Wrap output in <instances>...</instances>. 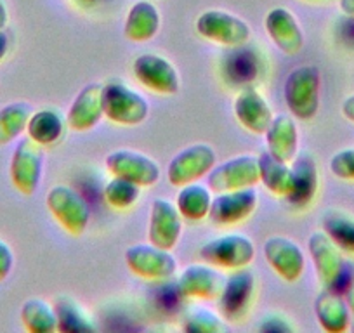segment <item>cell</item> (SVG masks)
Instances as JSON below:
<instances>
[{
    "mask_svg": "<svg viewBox=\"0 0 354 333\" xmlns=\"http://www.w3.org/2000/svg\"><path fill=\"white\" fill-rule=\"evenodd\" d=\"M255 280L248 269H234L231 276L224 281L223 292L219 295L221 316L224 319L238 321L247 314L254 298Z\"/></svg>",
    "mask_w": 354,
    "mask_h": 333,
    "instance_id": "obj_15",
    "label": "cell"
},
{
    "mask_svg": "<svg viewBox=\"0 0 354 333\" xmlns=\"http://www.w3.org/2000/svg\"><path fill=\"white\" fill-rule=\"evenodd\" d=\"M183 233V216L172 202L156 198L151 205L148 224L149 243L163 250H174Z\"/></svg>",
    "mask_w": 354,
    "mask_h": 333,
    "instance_id": "obj_16",
    "label": "cell"
},
{
    "mask_svg": "<svg viewBox=\"0 0 354 333\" xmlns=\"http://www.w3.org/2000/svg\"><path fill=\"white\" fill-rule=\"evenodd\" d=\"M339 8L347 18L354 19V0H339Z\"/></svg>",
    "mask_w": 354,
    "mask_h": 333,
    "instance_id": "obj_40",
    "label": "cell"
},
{
    "mask_svg": "<svg viewBox=\"0 0 354 333\" xmlns=\"http://www.w3.org/2000/svg\"><path fill=\"white\" fill-rule=\"evenodd\" d=\"M308 250L323 288L335 292H342V288H347V283H344V278H347V269L342 252L326 236L325 231H316L309 236Z\"/></svg>",
    "mask_w": 354,
    "mask_h": 333,
    "instance_id": "obj_3",
    "label": "cell"
},
{
    "mask_svg": "<svg viewBox=\"0 0 354 333\" xmlns=\"http://www.w3.org/2000/svg\"><path fill=\"white\" fill-rule=\"evenodd\" d=\"M323 231L337 245L342 254L354 256V217L339 209H332L323 216Z\"/></svg>",
    "mask_w": 354,
    "mask_h": 333,
    "instance_id": "obj_28",
    "label": "cell"
},
{
    "mask_svg": "<svg viewBox=\"0 0 354 333\" xmlns=\"http://www.w3.org/2000/svg\"><path fill=\"white\" fill-rule=\"evenodd\" d=\"M141 196V186L122 178H113L104 188V200L117 210L131 209Z\"/></svg>",
    "mask_w": 354,
    "mask_h": 333,
    "instance_id": "obj_32",
    "label": "cell"
},
{
    "mask_svg": "<svg viewBox=\"0 0 354 333\" xmlns=\"http://www.w3.org/2000/svg\"><path fill=\"white\" fill-rule=\"evenodd\" d=\"M183 328L188 333H219L226 332L223 316L209 311V309H193L185 318Z\"/></svg>",
    "mask_w": 354,
    "mask_h": 333,
    "instance_id": "obj_33",
    "label": "cell"
},
{
    "mask_svg": "<svg viewBox=\"0 0 354 333\" xmlns=\"http://www.w3.org/2000/svg\"><path fill=\"white\" fill-rule=\"evenodd\" d=\"M103 117V84L93 82L75 96L66 113V125L75 132H87L96 127Z\"/></svg>",
    "mask_w": 354,
    "mask_h": 333,
    "instance_id": "obj_17",
    "label": "cell"
},
{
    "mask_svg": "<svg viewBox=\"0 0 354 333\" xmlns=\"http://www.w3.org/2000/svg\"><path fill=\"white\" fill-rule=\"evenodd\" d=\"M261 332H294V325H290L287 318L280 314H268L264 318V321L259 323L257 326Z\"/></svg>",
    "mask_w": 354,
    "mask_h": 333,
    "instance_id": "obj_35",
    "label": "cell"
},
{
    "mask_svg": "<svg viewBox=\"0 0 354 333\" xmlns=\"http://www.w3.org/2000/svg\"><path fill=\"white\" fill-rule=\"evenodd\" d=\"M160 30V12L155 4L141 0L134 4L125 19L124 35L131 42H148Z\"/></svg>",
    "mask_w": 354,
    "mask_h": 333,
    "instance_id": "obj_25",
    "label": "cell"
},
{
    "mask_svg": "<svg viewBox=\"0 0 354 333\" xmlns=\"http://www.w3.org/2000/svg\"><path fill=\"white\" fill-rule=\"evenodd\" d=\"M234 117L243 129L252 134H264L273 122L271 106L261 93L254 87H245L234 99Z\"/></svg>",
    "mask_w": 354,
    "mask_h": 333,
    "instance_id": "obj_20",
    "label": "cell"
},
{
    "mask_svg": "<svg viewBox=\"0 0 354 333\" xmlns=\"http://www.w3.org/2000/svg\"><path fill=\"white\" fill-rule=\"evenodd\" d=\"M264 28L270 35L271 42L287 56H295L304 47V33L301 25L288 9H271L264 19Z\"/></svg>",
    "mask_w": 354,
    "mask_h": 333,
    "instance_id": "obj_19",
    "label": "cell"
},
{
    "mask_svg": "<svg viewBox=\"0 0 354 333\" xmlns=\"http://www.w3.org/2000/svg\"><path fill=\"white\" fill-rule=\"evenodd\" d=\"M292 174H294V191H292L288 202L295 207H306L311 203L318 191V169L313 155L301 153L294 158L292 165Z\"/></svg>",
    "mask_w": 354,
    "mask_h": 333,
    "instance_id": "obj_24",
    "label": "cell"
},
{
    "mask_svg": "<svg viewBox=\"0 0 354 333\" xmlns=\"http://www.w3.org/2000/svg\"><path fill=\"white\" fill-rule=\"evenodd\" d=\"M259 203L257 191L252 188L217 193L212 198L209 219L216 226H233L247 220L255 212Z\"/></svg>",
    "mask_w": 354,
    "mask_h": 333,
    "instance_id": "obj_14",
    "label": "cell"
},
{
    "mask_svg": "<svg viewBox=\"0 0 354 333\" xmlns=\"http://www.w3.org/2000/svg\"><path fill=\"white\" fill-rule=\"evenodd\" d=\"M264 259L271 269L288 283H295L302 276L306 267L304 254L294 240L287 236H271L262 247Z\"/></svg>",
    "mask_w": 354,
    "mask_h": 333,
    "instance_id": "obj_13",
    "label": "cell"
},
{
    "mask_svg": "<svg viewBox=\"0 0 354 333\" xmlns=\"http://www.w3.org/2000/svg\"><path fill=\"white\" fill-rule=\"evenodd\" d=\"M196 32L205 40L226 47H241L250 40L252 30L247 21L231 12L210 9L196 18Z\"/></svg>",
    "mask_w": 354,
    "mask_h": 333,
    "instance_id": "obj_8",
    "label": "cell"
},
{
    "mask_svg": "<svg viewBox=\"0 0 354 333\" xmlns=\"http://www.w3.org/2000/svg\"><path fill=\"white\" fill-rule=\"evenodd\" d=\"M259 171H261V182L271 195L278 198H290L294 191V174L292 166L281 160L274 158L268 149L257 156Z\"/></svg>",
    "mask_w": 354,
    "mask_h": 333,
    "instance_id": "obj_23",
    "label": "cell"
},
{
    "mask_svg": "<svg viewBox=\"0 0 354 333\" xmlns=\"http://www.w3.org/2000/svg\"><path fill=\"white\" fill-rule=\"evenodd\" d=\"M346 302H347V307H349V316H351V326L349 328L354 332V280L347 285L346 288Z\"/></svg>",
    "mask_w": 354,
    "mask_h": 333,
    "instance_id": "obj_37",
    "label": "cell"
},
{
    "mask_svg": "<svg viewBox=\"0 0 354 333\" xmlns=\"http://www.w3.org/2000/svg\"><path fill=\"white\" fill-rule=\"evenodd\" d=\"M44 146L37 144L30 137L21 139L16 144L11 156L9 174L11 182L21 195L32 196L39 189L44 174Z\"/></svg>",
    "mask_w": 354,
    "mask_h": 333,
    "instance_id": "obj_7",
    "label": "cell"
},
{
    "mask_svg": "<svg viewBox=\"0 0 354 333\" xmlns=\"http://www.w3.org/2000/svg\"><path fill=\"white\" fill-rule=\"evenodd\" d=\"M330 172L342 181H354V146L340 149L330 158Z\"/></svg>",
    "mask_w": 354,
    "mask_h": 333,
    "instance_id": "obj_34",
    "label": "cell"
},
{
    "mask_svg": "<svg viewBox=\"0 0 354 333\" xmlns=\"http://www.w3.org/2000/svg\"><path fill=\"white\" fill-rule=\"evenodd\" d=\"M104 117L117 125H141L149 115V103L120 80L103 84Z\"/></svg>",
    "mask_w": 354,
    "mask_h": 333,
    "instance_id": "obj_2",
    "label": "cell"
},
{
    "mask_svg": "<svg viewBox=\"0 0 354 333\" xmlns=\"http://www.w3.org/2000/svg\"><path fill=\"white\" fill-rule=\"evenodd\" d=\"M85 2H91V0H85Z\"/></svg>",
    "mask_w": 354,
    "mask_h": 333,
    "instance_id": "obj_42",
    "label": "cell"
},
{
    "mask_svg": "<svg viewBox=\"0 0 354 333\" xmlns=\"http://www.w3.org/2000/svg\"><path fill=\"white\" fill-rule=\"evenodd\" d=\"M64 127H66V120L63 115L54 108H46V110L33 111L26 125V134L37 144L47 148V146L56 144L63 137Z\"/></svg>",
    "mask_w": 354,
    "mask_h": 333,
    "instance_id": "obj_26",
    "label": "cell"
},
{
    "mask_svg": "<svg viewBox=\"0 0 354 333\" xmlns=\"http://www.w3.org/2000/svg\"><path fill=\"white\" fill-rule=\"evenodd\" d=\"M57 316V332L78 333L96 330L93 318L71 297H59L54 304Z\"/></svg>",
    "mask_w": 354,
    "mask_h": 333,
    "instance_id": "obj_31",
    "label": "cell"
},
{
    "mask_svg": "<svg viewBox=\"0 0 354 333\" xmlns=\"http://www.w3.org/2000/svg\"><path fill=\"white\" fill-rule=\"evenodd\" d=\"M322 73L315 64L295 68L285 80L283 96L288 111L297 120H311L319 110Z\"/></svg>",
    "mask_w": 354,
    "mask_h": 333,
    "instance_id": "obj_1",
    "label": "cell"
},
{
    "mask_svg": "<svg viewBox=\"0 0 354 333\" xmlns=\"http://www.w3.org/2000/svg\"><path fill=\"white\" fill-rule=\"evenodd\" d=\"M315 312L319 326L328 333H344L351 326L349 307L340 292L325 288L316 297Z\"/></svg>",
    "mask_w": 354,
    "mask_h": 333,
    "instance_id": "obj_22",
    "label": "cell"
},
{
    "mask_svg": "<svg viewBox=\"0 0 354 333\" xmlns=\"http://www.w3.org/2000/svg\"><path fill=\"white\" fill-rule=\"evenodd\" d=\"M125 264L142 280L165 281L177 271V259L172 250H163L151 243L132 245L125 250Z\"/></svg>",
    "mask_w": 354,
    "mask_h": 333,
    "instance_id": "obj_10",
    "label": "cell"
},
{
    "mask_svg": "<svg viewBox=\"0 0 354 333\" xmlns=\"http://www.w3.org/2000/svg\"><path fill=\"white\" fill-rule=\"evenodd\" d=\"M210 205H212L210 188L198 184V182L183 186L179 195H177V210L183 216V219H188L192 222H198V220L209 217Z\"/></svg>",
    "mask_w": 354,
    "mask_h": 333,
    "instance_id": "obj_27",
    "label": "cell"
},
{
    "mask_svg": "<svg viewBox=\"0 0 354 333\" xmlns=\"http://www.w3.org/2000/svg\"><path fill=\"white\" fill-rule=\"evenodd\" d=\"M226 278L210 264H192L177 280V292L188 298L212 301L219 298Z\"/></svg>",
    "mask_w": 354,
    "mask_h": 333,
    "instance_id": "obj_18",
    "label": "cell"
},
{
    "mask_svg": "<svg viewBox=\"0 0 354 333\" xmlns=\"http://www.w3.org/2000/svg\"><path fill=\"white\" fill-rule=\"evenodd\" d=\"M46 205L50 216L71 236H80L87 229L88 220H91V209L84 196L78 195L70 186L57 184L50 188L46 196Z\"/></svg>",
    "mask_w": 354,
    "mask_h": 333,
    "instance_id": "obj_4",
    "label": "cell"
},
{
    "mask_svg": "<svg viewBox=\"0 0 354 333\" xmlns=\"http://www.w3.org/2000/svg\"><path fill=\"white\" fill-rule=\"evenodd\" d=\"M342 115L354 124V94L347 96L342 103Z\"/></svg>",
    "mask_w": 354,
    "mask_h": 333,
    "instance_id": "obj_38",
    "label": "cell"
},
{
    "mask_svg": "<svg viewBox=\"0 0 354 333\" xmlns=\"http://www.w3.org/2000/svg\"><path fill=\"white\" fill-rule=\"evenodd\" d=\"M217 163L216 149L205 142H196L177 153L167 166V179L174 188H183L186 184L205 178Z\"/></svg>",
    "mask_w": 354,
    "mask_h": 333,
    "instance_id": "obj_6",
    "label": "cell"
},
{
    "mask_svg": "<svg viewBox=\"0 0 354 333\" xmlns=\"http://www.w3.org/2000/svg\"><path fill=\"white\" fill-rule=\"evenodd\" d=\"M104 165L113 178L127 179L141 188L155 186L162 175L155 160L134 149H115L106 156Z\"/></svg>",
    "mask_w": 354,
    "mask_h": 333,
    "instance_id": "obj_11",
    "label": "cell"
},
{
    "mask_svg": "<svg viewBox=\"0 0 354 333\" xmlns=\"http://www.w3.org/2000/svg\"><path fill=\"white\" fill-rule=\"evenodd\" d=\"M266 135L268 151L285 163L294 162L299 153V129L292 115H278L273 118Z\"/></svg>",
    "mask_w": 354,
    "mask_h": 333,
    "instance_id": "obj_21",
    "label": "cell"
},
{
    "mask_svg": "<svg viewBox=\"0 0 354 333\" xmlns=\"http://www.w3.org/2000/svg\"><path fill=\"white\" fill-rule=\"evenodd\" d=\"M32 113V104L25 101H16L0 108V146L11 144L23 132H26Z\"/></svg>",
    "mask_w": 354,
    "mask_h": 333,
    "instance_id": "obj_29",
    "label": "cell"
},
{
    "mask_svg": "<svg viewBox=\"0 0 354 333\" xmlns=\"http://www.w3.org/2000/svg\"><path fill=\"white\" fill-rule=\"evenodd\" d=\"M261 182L259 158L254 155H238L214 166L207 174V186L214 193L252 188Z\"/></svg>",
    "mask_w": 354,
    "mask_h": 333,
    "instance_id": "obj_9",
    "label": "cell"
},
{
    "mask_svg": "<svg viewBox=\"0 0 354 333\" xmlns=\"http://www.w3.org/2000/svg\"><path fill=\"white\" fill-rule=\"evenodd\" d=\"M132 71L139 84L162 96H174L181 89V78L176 66L158 54H142L136 57Z\"/></svg>",
    "mask_w": 354,
    "mask_h": 333,
    "instance_id": "obj_12",
    "label": "cell"
},
{
    "mask_svg": "<svg viewBox=\"0 0 354 333\" xmlns=\"http://www.w3.org/2000/svg\"><path fill=\"white\" fill-rule=\"evenodd\" d=\"M9 21V12H8V8H6V4L0 0V30H4L6 25H8Z\"/></svg>",
    "mask_w": 354,
    "mask_h": 333,
    "instance_id": "obj_41",
    "label": "cell"
},
{
    "mask_svg": "<svg viewBox=\"0 0 354 333\" xmlns=\"http://www.w3.org/2000/svg\"><path fill=\"white\" fill-rule=\"evenodd\" d=\"M12 267H15V254L4 240H0V281H4L11 274Z\"/></svg>",
    "mask_w": 354,
    "mask_h": 333,
    "instance_id": "obj_36",
    "label": "cell"
},
{
    "mask_svg": "<svg viewBox=\"0 0 354 333\" xmlns=\"http://www.w3.org/2000/svg\"><path fill=\"white\" fill-rule=\"evenodd\" d=\"M255 257V245L245 234H224L200 248V259L217 269H241Z\"/></svg>",
    "mask_w": 354,
    "mask_h": 333,
    "instance_id": "obj_5",
    "label": "cell"
},
{
    "mask_svg": "<svg viewBox=\"0 0 354 333\" xmlns=\"http://www.w3.org/2000/svg\"><path fill=\"white\" fill-rule=\"evenodd\" d=\"M21 321L30 333L57 332L56 309L44 298L33 297L25 301L21 307Z\"/></svg>",
    "mask_w": 354,
    "mask_h": 333,
    "instance_id": "obj_30",
    "label": "cell"
},
{
    "mask_svg": "<svg viewBox=\"0 0 354 333\" xmlns=\"http://www.w3.org/2000/svg\"><path fill=\"white\" fill-rule=\"evenodd\" d=\"M9 50V35L4 32V30H0V63L4 61V57L8 56Z\"/></svg>",
    "mask_w": 354,
    "mask_h": 333,
    "instance_id": "obj_39",
    "label": "cell"
}]
</instances>
